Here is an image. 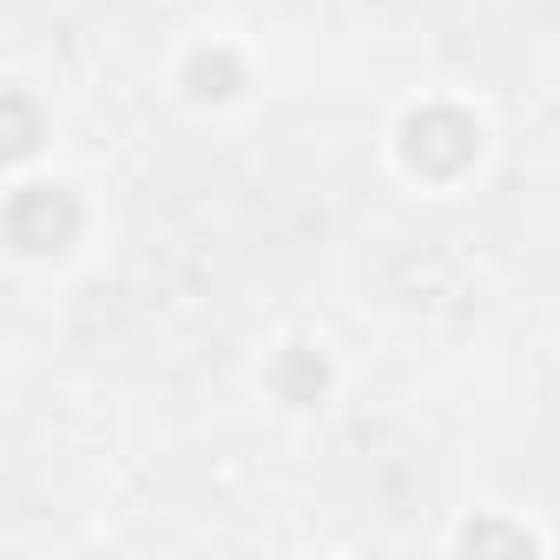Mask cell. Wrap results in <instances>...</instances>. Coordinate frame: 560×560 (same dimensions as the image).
I'll use <instances>...</instances> for the list:
<instances>
[{
	"label": "cell",
	"mask_w": 560,
	"mask_h": 560,
	"mask_svg": "<svg viewBox=\"0 0 560 560\" xmlns=\"http://www.w3.org/2000/svg\"><path fill=\"white\" fill-rule=\"evenodd\" d=\"M8 237L21 250H67L80 237V205L67 185H27L8 205Z\"/></svg>",
	"instance_id": "2"
},
{
	"label": "cell",
	"mask_w": 560,
	"mask_h": 560,
	"mask_svg": "<svg viewBox=\"0 0 560 560\" xmlns=\"http://www.w3.org/2000/svg\"><path fill=\"white\" fill-rule=\"evenodd\" d=\"M8 119H14V139H8V159H21V152H34V113H27V100H21V93H8Z\"/></svg>",
	"instance_id": "4"
},
{
	"label": "cell",
	"mask_w": 560,
	"mask_h": 560,
	"mask_svg": "<svg viewBox=\"0 0 560 560\" xmlns=\"http://www.w3.org/2000/svg\"><path fill=\"white\" fill-rule=\"evenodd\" d=\"M462 547H527V534H508V527H468Z\"/></svg>",
	"instance_id": "5"
},
{
	"label": "cell",
	"mask_w": 560,
	"mask_h": 560,
	"mask_svg": "<svg viewBox=\"0 0 560 560\" xmlns=\"http://www.w3.org/2000/svg\"><path fill=\"white\" fill-rule=\"evenodd\" d=\"M475 152H481V132H475V119L455 113V106H429V113H416V119L402 126V159H409L422 178H455L462 165H475Z\"/></svg>",
	"instance_id": "1"
},
{
	"label": "cell",
	"mask_w": 560,
	"mask_h": 560,
	"mask_svg": "<svg viewBox=\"0 0 560 560\" xmlns=\"http://www.w3.org/2000/svg\"><path fill=\"white\" fill-rule=\"evenodd\" d=\"M277 389H284L291 402H317V389H324V363H311L304 350H291L284 363H277Z\"/></svg>",
	"instance_id": "3"
}]
</instances>
